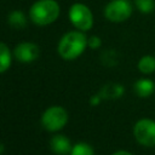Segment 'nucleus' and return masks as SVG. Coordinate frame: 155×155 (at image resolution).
Here are the masks:
<instances>
[{"instance_id": "1", "label": "nucleus", "mask_w": 155, "mask_h": 155, "mask_svg": "<svg viewBox=\"0 0 155 155\" xmlns=\"http://www.w3.org/2000/svg\"><path fill=\"white\" fill-rule=\"evenodd\" d=\"M87 47V36L85 31L71 30L65 33L57 45V52L64 61H74L79 58Z\"/></svg>"}, {"instance_id": "2", "label": "nucleus", "mask_w": 155, "mask_h": 155, "mask_svg": "<svg viewBox=\"0 0 155 155\" xmlns=\"http://www.w3.org/2000/svg\"><path fill=\"white\" fill-rule=\"evenodd\" d=\"M61 13L59 4L56 0H36L29 8L30 21L39 27L54 23Z\"/></svg>"}, {"instance_id": "3", "label": "nucleus", "mask_w": 155, "mask_h": 155, "mask_svg": "<svg viewBox=\"0 0 155 155\" xmlns=\"http://www.w3.org/2000/svg\"><path fill=\"white\" fill-rule=\"evenodd\" d=\"M68 120V111L61 105H51L41 115V125L48 132L61 131L64 128Z\"/></svg>"}, {"instance_id": "4", "label": "nucleus", "mask_w": 155, "mask_h": 155, "mask_svg": "<svg viewBox=\"0 0 155 155\" xmlns=\"http://www.w3.org/2000/svg\"><path fill=\"white\" fill-rule=\"evenodd\" d=\"M73 27L81 31H88L93 27V13L91 8L82 2H74L68 12Z\"/></svg>"}, {"instance_id": "5", "label": "nucleus", "mask_w": 155, "mask_h": 155, "mask_svg": "<svg viewBox=\"0 0 155 155\" xmlns=\"http://www.w3.org/2000/svg\"><path fill=\"white\" fill-rule=\"evenodd\" d=\"M133 12V2L130 0H110L104 7V17L113 23L127 21Z\"/></svg>"}, {"instance_id": "6", "label": "nucleus", "mask_w": 155, "mask_h": 155, "mask_svg": "<svg viewBox=\"0 0 155 155\" xmlns=\"http://www.w3.org/2000/svg\"><path fill=\"white\" fill-rule=\"evenodd\" d=\"M133 136L138 144L145 148L155 147V120L139 119L133 126Z\"/></svg>"}, {"instance_id": "7", "label": "nucleus", "mask_w": 155, "mask_h": 155, "mask_svg": "<svg viewBox=\"0 0 155 155\" xmlns=\"http://www.w3.org/2000/svg\"><path fill=\"white\" fill-rule=\"evenodd\" d=\"M40 56V48L35 42L22 41L13 48V57L21 63H31Z\"/></svg>"}, {"instance_id": "8", "label": "nucleus", "mask_w": 155, "mask_h": 155, "mask_svg": "<svg viewBox=\"0 0 155 155\" xmlns=\"http://www.w3.org/2000/svg\"><path fill=\"white\" fill-rule=\"evenodd\" d=\"M50 148L56 155H69L71 151V142L64 134H54L50 139Z\"/></svg>"}, {"instance_id": "9", "label": "nucleus", "mask_w": 155, "mask_h": 155, "mask_svg": "<svg viewBox=\"0 0 155 155\" xmlns=\"http://www.w3.org/2000/svg\"><path fill=\"white\" fill-rule=\"evenodd\" d=\"M134 93L140 98H147L155 92V84L150 79H138L133 85Z\"/></svg>"}, {"instance_id": "10", "label": "nucleus", "mask_w": 155, "mask_h": 155, "mask_svg": "<svg viewBox=\"0 0 155 155\" xmlns=\"http://www.w3.org/2000/svg\"><path fill=\"white\" fill-rule=\"evenodd\" d=\"M124 93H125V87L121 84H116V82H109L104 85L99 92L103 99H117L122 97Z\"/></svg>"}, {"instance_id": "11", "label": "nucleus", "mask_w": 155, "mask_h": 155, "mask_svg": "<svg viewBox=\"0 0 155 155\" xmlns=\"http://www.w3.org/2000/svg\"><path fill=\"white\" fill-rule=\"evenodd\" d=\"M12 54L13 52H11L10 47L5 42L0 41V74L10 69L12 64Z\"/></svg>"}, {"instance_id": "12", "label": "nucleus", "mask_w": 155, "mask_h": 155, "mask_svg": "<svg viewBox=\"0 0 155 155\" xmlns=\"http://www.w3.org/2000/svg\"><path fill=\"white\" fill-rule=\"evenodd\" d=\"M137 68L144 75L153 74L155 71V56L145 54V56L140 57L137 63Z\"/></svg>"}, {"instance_id": "13", "label": "nucleus", "mask_w": 155, "mask_h": 155, "mask_svg": "<svg viewBox=\"0 0 155 155\" xmlns=\"http://www.w3.org/2000/svg\"><path fill=\"white\" fill-rule=\"evenodd\" d=\"M7 22L11 27H13L16 29H22L27 24V16L24 15V12H22L19 10H13L8 13Z\"/></svg>"}, {"instance_id": "14", "label": "nucleus", "mask_w": 155, "mask_h": 155, "mask_svg": "<svg viewBox=\"0 0 155 155\" xmlns=\"http://www.w3.org/2000/svg\"><path fill=\"white\" fill-rule=\"evenodd\" d=\"M69 155H94V150L91 144L86 142H79L73 145Z\"/></svg>"}, {"instance_id": "15", "label": "nucleus", "mask_w": 155, "mask_h": 155, "mask_svg": "<svg viewBox=\"0 0 155 155\" xmlns=\"http://www.w3.org/2000/svg\"><path fill=\"white\" fill-rule=\"evenodd\" d=\"M133 6L140 13L148 15L155 10V0H133Z\"/></svg>"}, {"instance_id": "16", "label": "nucleus", "mask_w": 155, "mask_h": 155, "mask_svg": "<svg viewBox=\"0 0 155 155\" xmlns=\"http://www.w3.org/2000/svg\"><path fill=\"white\" fill-rule=\"evenodd\" d=\"M87 46H88L90 48H92V50L99 48V47L102 46V40H101V38L97 36V35H91V36H88V38H87Z\"/></svg>"}, {"instance_id": "17", "label": "nucleus", "mask_w": 155, "mask_h": 155, "mask_svg": "<svg viewBox=\"0 0 155 155\" xmlns=\"http://www.w3.org/2000/svg\"><path fill=\"white\" fill-rule=\"evenodd\" d=\"M102 99H103V98L101 97L99 93H98V94H94V96H92V97L90 98V104H91V105H98Z\"/></svg>"}, {"instance_id": "18", "label": "nucleus", "mask_w": 155, "mask_h": 155, "mask_svg": "<svg viewBox=\"0 0 155 155\" xmlns=\"http://www.w3.org/2000/svg\"><path fill=\"white\" fill-rule=\"evenodd\" d=\"M111 155H133V154L127 150H117V151H114Z\"/></svg>"}, {"instance_id": "19", "label": "nucleus", "mask_w": 155, "mask_h": 155, "mask_svg": "<svg viewBox=\"0 0 155 155\" xmlns=\"http://www.w3.org/2000/svg\"><path fill=\"white\" fill-rule=\"evenodd\" d=\"M2 151H4V145L2 143H0V154H2Z\"/></svg>"}]
</instances>
